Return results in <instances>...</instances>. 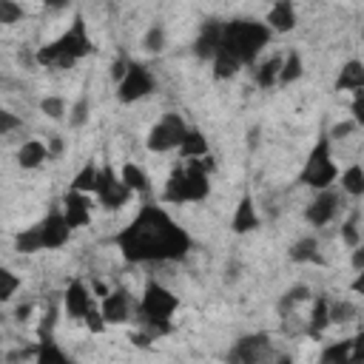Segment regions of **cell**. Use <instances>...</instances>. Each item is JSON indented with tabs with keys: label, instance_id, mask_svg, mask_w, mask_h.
<instances>
[{
	"label": "cell",
	"instance_id": "6da1fadb",
	"mask_svg": "<svg viewBox=\"0 0 364 364\" xmlns=\"http://www.w3.org/2000/svg\"><path fill=\"white\" fill-rule=\"evenodd\" d=\"M125 262H179L191 250V236L159 205H142V210L114 236Z\"/></svg>",
	"mask_w": 364,
	"mask_h": 364
},
{
	"label": "cell",
	"instance_id": "7a4b0ae2",
	"mask_svg": "<svg viewBox=\"0 0 364 364\" xmlns=\"http://www.w3.org/2000/svg\"><path fill=\"white\" fill-rule=\"evenodd\" d=\"M91 51H94V43H91V37H88V31H85V20H82V14H77L74 23H71V28H65V31H63L57 40H51L48 46L37 48L34 63H37V65H46V68L63 71V68H71L77 60H82V57L91 54Z\"/></svg>",
	"mask_w": 364,
	"mask_h": 364
},
{
	"label": "cell",
	"instance_id": "3957f363",
	"mask_svg": "<svg viewBox=\"0 0 364 364\" xmlns=\"http://www.w3.org/2000/svg\"><path fill=\"white\" fill-rule=\"evenodd\" d=\"M270 40V28L259 20H230L222 23V40H219V51L230 54L239 65L253 63L256 54L267 46Z\"/></svg>",
	"mask_w": 364,
	"mask_h": 364
},
{
	"label": "cell",
	"instance_id": "277c9868",
	"mask_svg": "<svg viewBox=\"0 0 364 364\" xmlns=\"http://www.w3.org/2000/svg\"><path fill=\"white\" fill-rule=\"evenodd\" d=\"M179 299L162 287L159 282H148L142 301H139V324L148 330V336H165L171 333V316L176 313Z\"/></svg>",
	"mask_w": 364,
	"mask_h": 364
},
{
	"label": "cell",
	"instance_id": "5b68a950",
	"mask_svg": "<svg viewBox=\"0 0 364 364\" xmlns=\"http://www.w3.org/2000/svg\"><path fill=\"white\" fill-rule=\"evenodd\" d=\"M210 193V173H205L202 168H196L193 162H188L185 168H173L168 182H165V202L182 205V202H202Z\"/></svg>",
	"mask_w": 364,
	"mask_h": 364
},
{
	"label": "cell",
	"instance_id": "8992f818",
	"mask_svg": "<svg viewBox=\"0 0 364 364\" xmlns=\"http://www.w3.org/2000/svg\"><path fill=\"white\" fill-rule=\"evenodd\" d=\"M336 176H338V168H336L333 154H330V136L324 134L313 145V151H310V156H307V162H304V168L299 173V182L307 185V188L321 191V188H330L336 182Z\"/></svg>",
	"mask_w": 364,
	"mask_h": 364
},
{
	"label": "cell",
	"instance_id": "52a82bcc",
	"mask_svg": "<svg viewBox=\"0 0 364 364\" xmlns=\"http://www.w3.org/2000/svg\"><path fill=\"white\" fill-rule=\"evenodd\" d=\"M185 131H188V125H185L182 114H165V117L151 128L145 145H148V151H154V154L173 151V148H179Z\"/></svg>",
	"mask_w": 364,
	"mask_h": 364
},
{
	"label": "cell",
	"instance_id": "ba28073f",
	"mask_svg": "<svg viewBox=\"0 0 364 364\" xmlns=\"http://www.w3.org/2000/svg\"><path fill=\"white\" fill-rule=\"evenodd\" d=\"M151 91H154V77H151L148 65H142V63H128L125 77L117 82V97H119V102L128 105V102L145 100Z\"/></svg>",
	"mask_w": 364,
	"mask_h": 364
},
{
	"label": "cell",
	"instance_id": "9c48e42d",
	"mask_svg": "<svg viewBox=\"0 0 364 364\" xmlns=\"http://www.w3.org/2000/svg\"><path fill=\"white\" fill-rule=\"evenodd\" d=\"M94 196L100 199V205L105 210H117L122 208L128 199H131V191L125 188V182L114 173L111 165H102L100 173H97V188H94Z\"/></svg>",
	"mask_w": 364,
	"mask_h": 364
},
{
	"label": "cell",
	"instance_id": "30bf717a",
	"mask_svg": "<svg viewBox=\"0 0 364 364\" xmlns=\"http://www.w3.org/2000/svg\"><path fill=\"white\" fill-rule=\"evenodd\" d=\"M228 358L239 361V364H256V361L273 358V350H270V341H267L264 333H253V336H242Z\"/></svg>",
	"mask_w": 364,
	"mask_h": 364
},
{
	"label": "cell",
	"instance_id": "8fae6325",
	"mask_svg": "<svg viewBox=\"0 0 364 364\" xmlns=\"http://www.w3.org/2000/svg\"><path fill=\"white\" fill-rule=\"evenodd\" d=\"M37 228H40V236H43V250L63 247L68 242V233H71V228L63 219V210L60 208H54L43 222H37Z\"/></svg>",
	"mask_w": 364,
	"mask_h": 364
},
{
	"label": "cell",
	"instance_id": "7c38bea8",
	"mask_svg": "<svg viewBox=\"0 0 364 364\" xmlns=\"http://www.w3.org/2000/svg\"><path fill=\"white\" fill-rule=\"evenodd\" d=\"M63 219L68 222V228H85L91 222V199L88 193L80 191H68L63 196Z\"/></svg>",
	"mask_w": 364,
	"mask_h": 364
},
{
	"label": "cell",
	"instance_id": "4fadbf2b",
	"mask_svg": "<svg viewBox=\"0 0 364 364\" xmlns=\"http://www.w3.org/2000/svg\"><path fill=\"white\" fill-rule=\"evenodd\" d=\"M336 210H338V193H336V191H330V188H321V191H318V196L307 205L304 219H307L310 225L321 228V225H327V222L336 216Z\"/></svg>",
	"mask_w": 364,
	"mask_h": 364
},
{
	"label": "cell",
	"instance_id": "5bb4252c",
	"mask_svg": "<svg viewBox=\"0 0 364 364\" xmlns=\"http://www.w3.org/2000/svg\"><path fill=\"white\" fill-rule=\"evenodd\" d=\"M100 313H102L105 324H122V321H128V313H131V296H128L125 290H108V293L102 296Z\"/></svg>",
	"mask_w": 364,
	"mask_h": 364
},
{
	"label": "cell",
	"instance_id": "9a60e30c",
	"mask_svg": "<svg viewBox=\"0 0 364 364\" xmlns=\"http://www.w3.org/2000/svg\"><path fill=\"white\" fill-rule=\"evenodd\" d=\"M63 304H65V313L71 316V318H82L94 304H91V293H88V287L80 282V279H74V282H68V287H65V293H63Z\"/></svg>",
	"mask_w": 364,
	"mask_h": 364
},
{
	"label": "cell",
	"instance_id": "2e32d148",
	"mask_svg": "<svg viewBox=\"0 0 364 364\" xmlns=\"http://www.w3.org/2000/svg\"><path fill=\"white\" fill-rule=\"evenodd\" d=\"M219 40H222V23L219 20H208L199 31V37L193 40V54L202 60H210L219 51Z\"/></svg>",
	"mask_w": 364,
	"mask_h": 364
},
{
	"label": "cell",
	"instance_id": "e0dca14e",
	"mask_svg": "<svg viewBox=\"0 0 364 364\" xmlns=\"http://www.w3.org/2000/svg\"><path fill=\"white\" fill-rule=\"evenodd\" d=\"M264 26H267L270 31L287 34V31L296 26V9H293V3H290V0H276V3L270 6V11H267Z\"/></svg>",
	"mask_w": 364,
	"mask_h": 364
},
{
	"label": "cell",
	"instance_id": "ac0fdd59",
	"mask_svg": "<svg viewBox=\"0 0 364 364\" xmlns=\"http://www.w3.org/2000/svg\"><path fill=\"white\" fill-rule=\"evenodd\" d=\"M230 228H233V233H250V230L259 228V213H256V205H253L250 193H245V196L239 199L236 213H233V219H230Z\"/></svg>",
	"mask_w": 364,
	"mask_h": 364
},
{
	"label": "cell",
	"instance_id": "d6986e66",
	"mask_svg": "<svg viewBox=\"0 0 364 364\" xmlns=\"http://www.w3.org/2000/svg\"><path fill=\"white\" fill-rule=\"evenodd\" d=\"M46 159H48V148H46L40 139H28V142H23V148L17 151V165L26 168V171L43 165Z\"/></svg>",
	"mask_w": 364,
	"mask_h": 364
},
{
	"label": "cell",
	"instance_id": "ffe728a7",
	"mask_svg": "<svg viewBox=\"0 0 364 364\" xmlns=\"http://www.w3.org/2000/svg\"><path fill=\"white\" fill-rule=\"evenodd\" d=\"M119 179L125 182V188L131 193H148L151 191V179H148V173L136 162H125L122 171H119Z\"/></svg>",
	"mask_w": 364,
	"mask_h": 364
},
{
	"label": "cell",
	"instance_id": "44dd1931",
	"mask_svg": "<svg viewBox=\"0 0 364 364\" xmlns=\"http://www.w3.org/2000/svg\"><path fill=\"white\" fill-rule=\"evenodd\" d=\"M353 88H364V65H361V60H350L341 68L338 80H336V91H353Z\"/></svg>",
	"mask_w": 364,
	"mask_h": 364
},
{
	"label": "cell",
	"instance_id": "7402d4cb",
	"mask_svg": "<svg viewBox=\"0 0 364 364\" xmlns=\"http://www.w3.org/2000/svg\"><path fill=\"white\" fill-rule=\"evenodd\" d=\"M327 301H330V299L318 296V299H316V304H313V313H310V318H307V327H304V333H307L310 338H318V336L327 330V324H330Z\"/></svg>",
	"mask_w": 364,
	"mask_h": 364
},
{
	"label": "cell",
	"instance_id": "603a6c76",
	"mask_svg": "<svg viewBox=\"0 0 364 364\" xmlns=\"http://www.w3.org/2000/svg\"><path fill=\"white\" fill-rule=\"evenodd\" d=\"M179 154H182L185 159L205 156V154H208V139L202 136V131L188 128V131H185V136H182V142H179Z\"/></svg>",
	"mask_w": 364,
	"mask_h": 364
},
{
	"label": "cell",
	"instance_id": "cb8c5ba5",
	"mask_svg": "<svg viewBox=\"0 0 364 364\" xmlns=\"http://www.w3.org/2000/svg\"><path fill=\"white\" fill-rule=\"evenodd\" d=\"M282 60L279 54H273L270 60H264L259 68H256V85L259 88H273V82H279V68H282Z\"/></svg>",
	"mask_w": 364,
	"mask_h": 364
},
{
	"label": "cell",
	"instance_id": "d4e9b609",
	"mask_svg": "<svg viewBox=\"0 0 364 364\" xmlns=\"http://www.w3.org/2000/svg\"><path fill=\"white\" fill-rule=\"evenodd\" d=\"M14 250L17 253H37V250H43V236H40V228L34 225V228H26V230H20L17 236H14Z\"/></svg>",
	"mask_w": 364,
	"mask_h": 364
},
{
	"label": "cell",
	"instance_id": "484cf974",
	"mask_svg": "<svg viewBox=\"0 0 364 364\" xmlns=\"http://www.w3.org/2000/svg\"><path fill=\"white\" fill-rule=\"evenodd\" d=\"M290 259H293V262H321V256H318V242H316L313 236H304V239L293 242V245H290Z\"/></svg>",
	"mask_w": 364,
	"mask_h": 364
},
{
	"label": "cell",
	"instance_id": "4316f807",
	"mask_svg": "<svg viewBox=\"0 0 364 364\" xmlns=\"http://www.w3.org/2000/svg\"><path fill=\"white\" fill-rule=\"evenodd\" d=\"M321 361L324 364H347L353 361V341H336L330 347L321 350Z\"/></svg>",
	"mask_w": 364,
	"mask_h": 364
},
{
	"label": "cell",
	"instance_id": "83f0119b",
	"mask_svg": "<svg viewBox=\"0 0 364 364\" xmlns=\"http://www.w3.org/2000/svg\"><path fill=\"white\" fill-rule=\"evenodd\" d=\"M301 77V54L299 51H290L284 60H282V68H279V82L282 85H290Z\"/></svg>",
	"mask_w": 364,
	"mask_h": 364
},
{
	"label": "cell",
	"instance_id": "f1b7e54d",
	"mask_svg": "<svg viewBox=\"0 0 364 364\" xmlns=\"http://www.w3.org/2000/svg\"><path fill=\"white\" fill-rule=\"evenodd\" d=\"M97 173H100V168L97 165H82L80 171H77V176H74V182H71V191H80V193H94V188H97Z\"/></svg>",
	"mask_w": 364,
	"mask_h": 364
},
{
	"label": "cell",
	"instance_id": "f546056e",
	"mask_svg": "<svg viewBox=\"0 0 364 364\" xmlns=\"http://www.w3.org/2000/svg\"><path fill=\"white\" fill-rule=\"evenodd\" d=\"M210 60H213V77H216V80H230V77H236V71L242 68V65H239L230 54H225V51H216Z\"/></svg>",
	"mask_w": 364,
	"mask_h": 364
},
{
	"label": "cell",
	"instance_id": "4dcf8cb0",
	"mask_svg": "<svg viewBox=\"0 0 364 364\" xmlns=\"http://www.w3.org/2000/svg\"><path fill=\"white\" fill-rule=\"evenodd\" d=\"M341 188H344L350 196H361V193H364V171H361L358 162L350 165V168L341 173Z\"/></svg>",
	"mask_w": 364,
	"mask_h": 364
},
{
	"label": "cell",
	"instance_id": "1f68e13d",
	"mask_svg": "<svg viewBox=\"0 0 364 364\" xmlns=\"http://www.w3.org/2000/svg\"><path fill=\"white\" fill-rule=\"evenodd\" d=\"M327 313H330V324H344L358 316V307L353 301L341 299V301H327Z\"/></svg>",
	"mask_w": 364,
	"mask_h": 364
},
{
	"label": "cell",
	"instance_id": "d6a6232c",
	"mask_svg": "<svg viewBox=\"0 0 364 364\" xmlns=\"http://www.w3.org/2000/svg\"><path fill=\"white\" fill-rule=\"evenodd\" d=\"M310 299V287L307 284H293L284 296H282V301H279V313L284 316V313H290L296 304H301V301H307Z\"/></svg>",
	"mask_w": 364,
	"mask_h": 364
},
{
	"label": "cell",
	"instance_id": "836d02e7",
	"mask_svg": "<svg viewBox=\"0 0 364 364\" xmlns=\"http://www.w3.org/2000/svg\"><path fill=\"white\" fill-rule=\"evenodd\" d=\"M34 355H37V361H43V364H48V361L65 364V361H68V355H65L63 350H57L51 338H48V341H40V344H37V350H34Z\"/></svg>",
	"mask_w": 364,
	"mask_h": 364
},
{
	"label": "cell",
	"instance_id": "e575fe53",
	"mask_svg": "<svg viewBox=\"0 0 364 364\" xmlns=\"http://www.w3.org/2000/svg\"><path fill=\"white\" fill-rule=\"evenodd\" d=\"M142 48L145 51H151V54H156V51H162L165 48V28L156 23V26H151L148 31H145V37H142Z\"/></svg>",
	"mask_w": 364,
	"mask_h": 364
},
{
	"label": "cell",
	"instance_id": "d590c367",
	"mask_svg": "<svg viewBox=\"0 0 364 364\" xmlns=\"http://www.w3.org/2000/svg\"><path fill=\"white\" fill-rule=\"evenodd\" d=\"M17 287H20V279H17L11 270L0 267V304H3V301H9V299L17 293Z\"/></svg>",
	"mask_w": 364,
	"mask_h": 364
},
{
	"label": "cell",
	"instance_id": "8d00e7d4",
	"mask_svg": "<svg viewBox=\"0 0 364 364\" xmlns=\"http://www.w3.org/2000/svg\"><path fill=\"white\" fill-rule=\"evenodd\" d=\"M341 239H344L350 247L361 245V233H358V210H353V213H350V219L341 225Z\"/></svg>",
	"mask_w": 364,
	"mask_h": 364
},
{
	"label": "cell",
	"instance_id": "74e56055",
	"mask_svg": "<svg viewBox=\"0 0 364 364\" xmlns=\"http://www.w3.org/2000/svg\"><path fill=\"white\" fill-rule=\"evenodd\" d=\"M23 17V6L17 0H0V23L3 26H11Z\"/></svg>",
	"mask_w": 364,
	"mask_h": 364
},
{
	"label": "cell",
	"instance_id": "f35d334b",
	"mask_svg": "<svg viewBox=\"0 0 364 364\" xmlns=\"http://www.w3.org/2000/svg\"><path fill=\"white\" fill-rule=\"evenodd\" d=\"M54 321H57V307H54V304H48V310L43 313V318H40V327H37V338H40V341H48V338H51Z\"/></svg>",
	"mask_w": 364,
	"mask_h": 364
},
{
	"label": "cell",
	"instance_id": "ab89813d",
	"mask_svg": "<svg viewBox=\"0 0 364 364\" xmlns=\"http://www.w3.org/2000/svg\"><path fill=\"white\" fill-rule=\"evenodd\" d=\"M40 108H43L46 117L63 119V114H65V100H63V97H46V100L40 102Z\"/></svg>",
	"mask_w": 364,
	"mask_h": 364
},
{
	"label": "cell",
	"instance_id": "60d3db41",
	"mask_svg": "<svg viewBox=\"0 0 364 364\" xmlns=\"http://www.w3.org/2000/svg\"><path fill=\"white\" fill-rule=\"evenodd\" d=\"M85 119H88V97H80V100L74 102V108H71V117H68V122H71L74 128H80Z\"/></svg>",
	"mask_w": 364,
	"mask_h": 364
},
{
	"label": "cell",
	"instance_id": "b9f144b4",
	"mask_svg": "<svg viewBox=\"0 0 364 364\" xmlns=\"http://www.w3.org/2000/svg\"><path fill=\"white\" fill-rule=\"evenodd\" d=\"M353 131H358V122H355V119H344V122H336L327 136H330V139H344V136H350Z\"/></svg>",
	"mask_w": 364,
	"mask_h": 364
},
{
	"label": "cell",
	"instance_id": "7bdbcfd3",
	"mask_svg": "<svg viewBox=\"0 0 364 364\" xmlns=\"http://www.w3.org/2000/svg\"><path fill=\"white\" fill-rule=\"evenodd\" d=\"M17 128H20V117L11 114V111H6V108H0V136L3 134H11Z\"/></svg>",
	"mask_w": 364,
	"mask_h": 364
},
{
	"label": "cell",
	"instance_id": "ee69618b",
	"mask_svg": "<svg viewBox=\"0 0 364 364\" xmlns=\"http://www.w3.org/2000/svg\"><path fill=\"white\" fill-rule=\"evenodd\" d=\"M82 321H85V327H88L91 333H102V330H105V318H102V313H100V310H94V307L82 316Z\"/></svg>",
	"mask_w": 364,
	"mask_h": 364
},
{
	"label": "cell",
	"instance_id": "f6af8a7d",
	"mask_svg": "<svg viewBox=\"0 0 364 364\" xmlns=\"http://www.w3.org/2000/svg\"><path fill=\"white\" fill-rule=\"evenodd\" d=\"M128 63L131 60H125V57H119V60H114V65H111V77L119 82L122 77H125V68H128Z\"/></svg>",
	"mask_w": 364,
	"mask_h": 364
},
{
	"label": "cell",
	"instance_id": "bcb514c9",
	"mask_svg": "<svg viewBox=\"0 0 364 364\" xmlns=\"http://www.w3.org/2000/svg\"><path fill=\"white\" fill-rule=\"evenodd\" d=\"M353 267L355 270H364V250H361V245L353 247Z\"/></svg>",
	"mask_w": 364,
	"mask_h": 364
},
{
	"label": "cell",
	"instance_id": "7dc6e473",
	"mask_svg": "<svg viewBox=\"0 0 364 364\" xmlns=\"http://www.w3.org/2000/svg\"><path fill=\"white\" fill-rule=\"evenodd\" d=\"M353 290H355V293L364 290V273H361V270H358V276H355V282H353Z\"/></svg>",
	"mask_w": 364,
	"mask_h": 364
},
{
	"label": "cell",
	"instance_id": "c3c4849f",
	"mask_svg": "<svg viewBox=\"0 0 364 364\" xmlns=\"http://www.w3.org/2000/svg\"><path fill=\"white\" fill-rule=\"evenodd\" d=\"M60 151H63V139H57V136H54V139H51V151H48V154H60Z\"/></svg>",
	"mask_w": 364,
	"mask_h": 364
},
{
	"label": "cell",
	"instance_id": "681fc988",
	"mask_svg": "<svg viewBox=\"0 0 364 364\" xmlns=\"http://www.w3.org/2000/svg\"><path fill=\"white\" fill-rule=\"evenodd\" d=\"M28 313H31V307H28V304H26V307H20V310H17V318H26V316H28Z\"/></svg>",
	"mask_w": 364,
	"mask_h": 364
},
{
	"label": "cell",
	"instance_id": "f907efd6",
	"mask_svg": "<svg viewBox=\"0 0 364 364\" xmlns=\"http://www.w3.org/2000/svg\"><path fill=\"white\" fill-rule=\"evenodd\" d=\"M46 3H48V6H63L65 0H46Z\"/></svg>",
	"mask_w": 364,
	"mask_h": 364
},
{
	"label": "cell",
	"instance_id": "816d5d0a",
	"mask_svg": "<svg viewBox=\"0 0 364 364\" xmlns=\"http://www.w3.org/2000/svg\"><path fill=\"white\" fill-rule=\"evenodd\" d=\"M0 318H3V313H0Z\"/></svg>",
	"mask_w": 364,
	"mask_h": 364
}]
</instances>
